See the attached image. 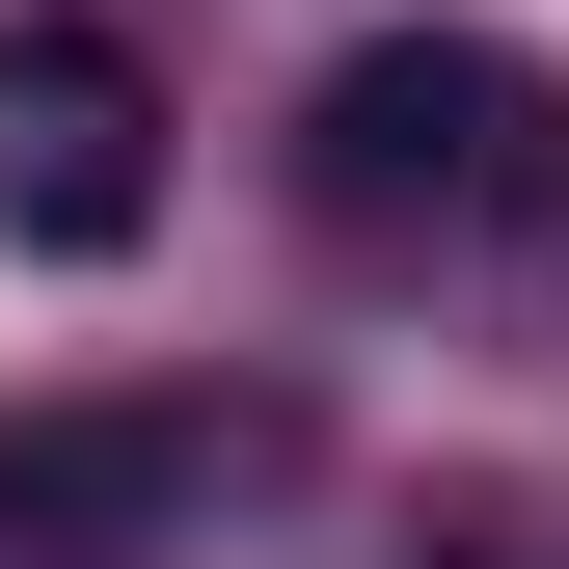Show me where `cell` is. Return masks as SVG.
I'll list each match as a JSON object with an SVG mask.
<instances>
[{
	"instance_id": "6da1fadb",
	"label": "cell",
	"mask_w": 569,
	"mask_h": 569,
	"mask_svg": "<svg viewBox=\"0 0 569 569\" xmlns=\"http://www.w3.org/2000/svg\"><path fill=\"white\" fill-rule=\"evenodd\" d=\"M299 218L352 271H488V244H542L569 218V82L516 28H380L352 82L299 109Z\"/></svg>"
},
{
	"instance_id": "7a4b0ae2",
	"label": "cell",
	"mask_w": 569,
	"mask_h": 569,
	"mask_svg": "<svg viewBox=\"0 0 569 569\" xmlns=\"http://www.w3.org/2000/svg\"><path fill=\"white\" fill-rule=\"evenodd\" d=\"M271 461V407L190 380H82V407H0V569H190V516Z\"/></svg>"
},
{
	"instance_id": "3957f363",
	"label": "cell",
	"mask_w": 569,
	"mask_h": 569,
	"mask_svg": "<svg viewBox=\"0 0 569 569\" xmlns=\"http://www.w3.org/2000/svg\"><path fill=\"white\" fill-rule=\"evenodd\" d=\"M0 244L28 271H136L163 244V54L82 28V0L0 28Z\"/></svg>"
}]
</instances>
